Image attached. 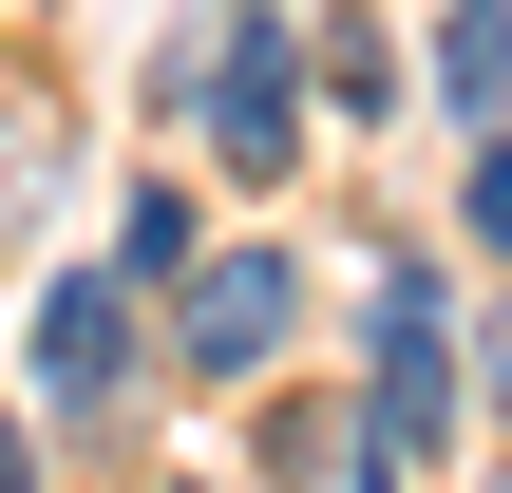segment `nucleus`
Returning a JSON list of instances; mask_svg holds the SVG:
<instances>
[{
    "instance_id": "obj_6",
    "label": "nucleus",
    "mask_w": 512,
    "mask_h": 493,
    "mask_svg": "<svg viewBox=\"0 0 512 493\" xmlns=\"http://www.w3.org/2000/svg\"><path fill=\"white\" fill-rule=\"evenodd\" d=\"M323 114H342V133L399 114V38H380V0H323Z\"/></svg>"
},
{
    "instance_id": "obj_8",
    "label": "nucleus",
    "mask_w": 512,
    "mask_h": 493,
    "mask_svg": "<svg viewBox=\"0 0 512 493\" xmlns=\"http://www.w3.org/2000/svg\"><path fill=\"white\" fill-rule=\"evenodd\" d=\"M342 418H361V399H285V418H266V475L285 493H342V456H361Z\"/></svg>"
},
{
    "instance_id": "obj_7",
    "label": "nucleus",
    "mask_w": 512,
    "mask_h": 493,
    "mask_svg": "<svg viewBox=\"0 0 512 493\" xmlns=\"http://www.w3.org/2000/svg\"><path fill=\"white\" fill-rule=\"evenodd\" d=\"M190 247H209V228H190V190L152 171V190H133V228H114V266H133V285L171 304V285H190Z\"/></svg>"
},
{
    "instance_id": "obj_10",
    "label": "nucleus",
    "mask_w": 512,
    "mask_h": 493,
    "mask_svg": "<svg viewBox=\"0 0 512 493\" xmlns=\"http://www.w3.org/2000/svg\"><path fill=\"white\" fill-rule=\"evenodd\" d=\"M475 418L512 437V285H494V323H475Z\"/></svg>"
},
{
    "instance_id": "obj_11",
    "label": "nucleus",
    "mask_w": 512,
    "mask_h": 493,
    "mask_svg": "<svg viewBox=\"0 0 512 493\" xmlns=\"http://www.w3.org/2000/svg\"><path fill=\"white\" fill-rule=\"evenodd\" d=\"M0 493H38V418H19V399H0Z\"/></svg>"
},
{
    "instance_id": "obj_5",
    "label": "nucleus",
    "mask_w": 512,
    "mask_h": 493,
    "mask_svg": "<svg viewBox=\"0 0 512 493\" xmlns=\"http://www.w3.org/2000/svg\"><path fill=\"white\" fill-rule=\"evenodd\" d=\"M437 114L512 133V0H437Z\"/></svg>"
},
{
    "instance_id": "obj_9",
    "label": "nucleus",
    "mask_w": 512,
    "mask_h": 493,
    "mask_svg": "<svg viewBox=\"0 0 512 493\" xmlns=\"http://www.w3.org/2000/svg\"><path fill=\"white\" fill-rule=\"evenodd\" d=\"M456 247L512 285V133H475V171H456Z\"/></svg>"
},
{
    "instance_id": "obj_2",
    "label": "nucleus",
    "mask_w": 512,
    "mask_h": 493,
    "mask_svg": "<svg viewBox=\"0 0 512 493\" xmlns=\"http://www.w3.org/2000/svg\"><path fill=\"white\" fill-rule=\"evenodd\" d=\"M171 114H209V171L228 190H285L304 171V114H323V38L285 0H228L209 57H171Z\"/></svg>"
},
{
    "instance_id": "obj_1",
    "label": "nucleus",
    "mask_w": 512,
    "mask_h": 493,
    "mask_svg": "<svg viewBox=\"0 0 512 493\" xmlns=\"http://www.w3.org/2000/svg\"><path fill=\"white\" fill-rule=\"evenodd\" d=\"M380 285H361V456L380 475H418L456 418H475V342H456V285H437V247H361Z\"/></svg>"
},
{
    "instance_id": "obj_3",
    "label": "nucleus",
    "mask_w": 512,
    "mask_h": 493,
    "mask_svg": "<svg viewBox=\"0 0 512 493\" xmlns=\"http://www.w3.org/2000/svg\"><path fill=\"white\" fill-rule=\"evenodd\" d=\"M285 342H304V247H266V228H247V247H190L171 361H190V380H266Z\"/></svg>"
},
{
    "instance_id": "obj_12",
    "label": "nucleus",
    "mask_w": 512,
    "mask_h": 493,
    "mask_svg": "<svg viewBox=\"0 0 512 493\" xmlns=\"http://www.w3.org/2000/svg\"><path fill=\"white\" fill-rule=\"evenodd\" d=\"M494 493H512V437H494Z\"/></svg>"
},
{
    "instance_id": "obj_4",
    "label": "nucleus",
    "mask_w": 512,
    "mask_h": 493,
    "mask_svg": "<svg viewBox=\"0 0 512 493\" xmlns=\"http://www.w3.org/2000/svg\"><path fill=\"white\" fill-rule=\"evenodd\" d=\"M133 304H152L133 266H57V285H38V399H57V418H114V399L152 380V323H133Z\"/></svg>"
}]
</instances>
